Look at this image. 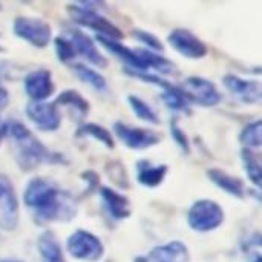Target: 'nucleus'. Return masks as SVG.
I'll use <instances>...</instances> for the list:
<instances>
[{"instance_id": "f257e3e1", "label": "nucleus", "mask_w": 262, "mask_h": 262, "mask_svg": "<svg viewBox=\"0 0 262 262\" xmlns=\"http://www.w3.org/2000/svg\"><path fill=\"white\" fill-rule=\"evenodd\" d=\"M23 201L41 223H64L77 212L74 198L43 178L28 183Z\"/></svg>"}, {"instance_id": "f03ea898", "label": "nucleus", "mask_w": 262, "mask_h": 262, "mask_svg": "<svg viewBox=\"0 0 262 262\" xmlns=\"http://www.w3.org/2000/svg\"><path fill=\"white\" fill-rule=\"evenodd\" d=\"M8 134L17 147V163L21 170H32L41 164H64L63 155L51 152L45 144H41L31 130L20 121L8 123Z\"/></svg>"}, {"instance_id": "7ed1b4c3", "label": "nucleus", "mask_w": 262, "mask_h": 262, "mask_svg": "<svg viewBox=\"0 0 262 262\" xmlns=\"http://www.w3.org/2000/svg\"><path fill=\"white\" fill-rule=\"evenodd\" d=\"M98 41L109 52L115 54L118 58H121L130 68H134L135 72H146L149 69H154V71H158L163 74H169L175 69V66L172 64L170 60H167L152 51L126 48L115 40H109V38H103V37H98Z\"/></svg>"}, {"instance_id": "20e7f679", "label": "nucleus", "mask_w": 262, "mask_h": 262, "mask_svg": "<svg viewBox=\"0 0 262 262\" xmlns=\"http://www.w3.org/2000/svg\"><path fill=\"white\" fill-rule=\"evenodd\" d=\"M68 11L75 23L97 31L98 34H101L100 37L115 41L123 38V32L120 31V28H117L112 21H109L106 17H103L92 8L86 5H68Z\"/></svg>"}, {"instance_id": "39448f33", "label": "nucleus", "mask_w": 262, "mask_h": 262, "mask_svg": "<svg viewBox=\"0 0 262 262\" xmlns=\"http://www.w3.org/2000/svg\"><path fill=\"white\" fill-rule=\"evenodd\" d=\"M189 226L196 232H210L218 229L224 221V212L221 206L210 200L196 201L187 215Z\"/></svg>"}, {"instance_id": "423d86ee", "label": "nucleus", "mask_w": 262, "mask_h": 262, "mask_svg": "<svg viewBox=\"0 0 262 262\" xmlns=\"http://www.w3.org/2000/svg\"><path fill=\"white\" fill-rule=\"evenodd\" d=\"M14 34L35 48H45L51 41V26L45 20L20 15L14 20Z\"/></svg>"}, {"instance_id": "0eeeda50", "label": "nucleus", "mask_w": 262, "mask_h": 262, "mask_svg": "<svg viewBox=\"0 0 262 262\" xmlns=\"http://www.w3.org/2000/svg\"><path fill=\"white\" fill-rule=\"evenodd\" d=\"M68 252L71 256H74L75 259L86 262H97L101 259L104 249L101 241L86 232V230H77L71 235V238L68 239Z\"/></svg>"}, {"instance_id": "6e6552de", "label": "nucleus", "mask_w": 262, "mask_h": 262, "mask_svg": "<svg viewBox=\"0 0 262 262\" xmlns=\"http://www.w3.org/2000/svg\"><path fill=\"white\" fill-rule=\"evenodd\" d=\"M18 223V201L11 180L0 173V229L14 230Z\"/></svg>"}, {"instance_id": "1a4fd4ad", "label": "nucleus", "mask_w": 262, "mask_h": 262, "mask_svg": "<svg viewBox=\"0 0 262 262\" xmlns=\"http://www.w3.org/2000/svg\"><path fill=\"white\" fill-rule=\"evenodd\" d=\"M181 89L189 98V101L198 103L201 106H216L221 101V94L216 86L201 77L186 78Z\"/></svg>"}, {"instance_id": "9d476101", "label": "nucleus", "mask_w": 262, "mask_h": 262, "mask_svg": "<svg viewBox=\"0 0 262 262\" xmlns=\"http://www.w3.org/2000/svg\"><path fill=\"white\" fill-rule=\"evenodd\" d=\"M170 46L187 58H203L207 54V46L193 32L187 29H173L167 37Z\"/></svg>"}, {"instance_id": "9b49d317", "label": "nucleus", "mask_w": 262, "mask_h": 262, "mask_svg": "<svg viewBox=\"0 0 262 262\" xmlns=\"http://www.w3.org/2000/svg\"><path fill=\"white\" fill-rule=\"evenodd\" d=\"M117 137L129 147L134 150H144L147 147H152L160 143V135L147 130V129H140V127H130L123 123H115L114 126Z\"/></svg>"}, {"instance_id": "f8f14e48", "label": "nucleus", "mask_w": 262, "mask_h": 262, "mask_svg": "<svg viewBox=\"0 0 262 262\" xmlns=\"http://www.w3.org/2000/svg\"><path fill=\"white\" fill-rule=\"evenodd\" d=\"M28 118L41 130L52 132L60 127L61 115L51 103H31L26 106Z\"/></svg>"}, {"instance_id": "ddd939ff", "label": "nucleus", "mask_w": 262, "mask_h": 262, "mask_svg": "<svg viewBox=\"0 0 262 262\" xmlns=\"http://www.w3.org/2000/svg\"><path fill=\"white\" fill-rule=\"evenodd\" d=\"M25 92L32 100V103H43L54 92V81L51 72L46 69H38L25 77Z\"/></svg>"}, {"instance_id": "4468645a", "label": "nucleus", "mask_w": 262, "mask_h": 262, "mask_svg": "<svg viewBox=\"0 0 262 262\" xmlns=\"http://www.w3.org/2000/svg\"><path fill=\"white\" fill-rule=\"evenodd\" d=\"M134 262H189V250L180 241L152 249L147 255L137 256Z\"/></svg>"}, {"instance_id": "2eb2a0df", "label": "nucleus", "mask_w": 262, "mask_h": 262, "mask_svg": "<svg viewBox=\"0 0 262 262\" xmlns=\"http://www.w3.org/2000/svg\"><path fill=\"white\" fill-rule=\"evenodd\" d=\"M66 38L72 45L75 55H78V54L83 55L95 66H100V68L106 66V58L100 54V51L97 49V46L94 45L91 37H88L84 32H81L78 29H68Z\"/></svg>"}, {"instance_id": "dca6fc26", "label": "nucleus", "mask_w": 262, "mask_h": 262, "mask_svg": "<svg viewBox=\"0 0 262 262\" xmlns=\"http://www.w3.org/2000/svg\"><path fill=\"white\" fill-rule=\"evenodd\" d=\"M226 88L239 100L246 103H259L261 101V83L239 78L236 75H226L223 78Z\"/></svg>"}, {"instance_id": "f3484780", "label": "nucleus", "mask_w": 262, "mask_h": 262, "mask_svg": "<svg viewBox=\"0 0 262 262\" xmlns=\"http://www.w3.org/2000/svg\"><path fill=\"white\" fill-rule=\"evenodd\" d=\"M100 193L106 210L111 213L114 220H124L130 215V203L126 196L120 195L118 192L109 187H101Z\"/></svg>"}, {"instance_id": "a211bd4d", "label": "nucleus", "mask_w": 262, "mask_h": 262, "mask_svg": "<svg viewBox=\"0 0 262 262\" xmlns=\"http://www.w3.org/2000/svg\"><path fill=\"white\" fill-rule=\"evenodd\" d=\"M167 166H152L147 160H141L137 164V180L144 187H158L166 178Z\"/></svg>"}, {"instance_id": "6ab92c4d", "label": "nucleus", "mask_w": 262, "mask_h": 262, "mask_svg": "<svg viewBox=\"0 0 262 262\" xmlns=\"http://www.w3.org/2000/svg\"><path fill=\"white\" fill-rule=\"evenodd\" d=\"M207 177L213 184H216L224 192H227V193H230V195H233L236 198L244 196V184H243V181L239 178L232 177L227 172L220 170V169H209Z\"/></svg>"}, {"instance_id": "aec40b11", "label": "nucleus", "mask_w": 262, "mask_h": 262, "mask_svg": "<svg viewBox=\"0 0 262 262\" xmlns=\"http://www.w3.org/2000/svg\"><path fill=\"white\" fill-rule=\"evenodd\" d=\"M37 249H38L41 259L45 262H66L63 258V252H61V247H60L57 238L51 232H45L38 236Z\"/></svg>"}, {"instance_id": "412c9836", "label": "nucleus", "mask_w": 262, "mask_h": 262, "mask_svg": "<svg viewBox=\"0 0 262 262\" xmlns=\"http://www.w3.org/2000/svg\"><path fill=\"white\" fill-rule=\"evenodd\" d=\"M163 89H164V94L161 97H163V101L167 104V107H170L172 111H177V112H187L189 111L190 101L181 88H177V86L167 83V86H164Z\"/></svg>"}, {"instance_id": "4be33fe9", "label": "nucleus", "mask_w": 262, "mask_h": 262, "mask_svg": "<svg viewBox=\"0 0 262 262\" xmlns=\"http://www.w3.org/2000/svg\"><path fill=\"white\" fill-rule=\"evenodd\" d=\"M57 104H64L72 107L80 117H86L89 112V103L83 98V95H80L77 91H64L58 95V98L55 100Z\"/></svg>"}, {"instance_id": "5701e85b", "label": "nucleus", "mask_w": 262, "mask_h": 262, "mask_svg": "<svg viewBox=\"0 0 262 262\" xmlns=\"http://www.w3.org/2000/svg\"><path fill=\"white\" fill-rule=\"evenodd\" d=\"M77 137H91L95 138L97 141L103 143L104 146H107L109 149H114V138L112 135L101 126L95 124V123H84L83 126H80L75 132Z\"/></svg>"}, {"instance_id": "b1692460", "label": "nucleus", "mask_w": 262, "mask_h": 262, "mask_svg": "<svg viewBox=\"0 0 262 262\" xmlns=\"http://www.w3.org/2000/svg\"><path fill=\"white\" fill-rule=\"evenodd\" d=\"M72 69H74L75 75L80 80H83L84 83L91 84L94 89H97V91L106 89V80H104V77L101 74L95 72L94 69H91L89 66H86L83 63H77V64L72 66Z\"/></svg>"}, {"instance_id": "393cba45", "label": "nucleus", "mask_w": 262, "mask_h": 262, "mask_svg": "<svg viewBox=\"0 0 262 262\" xmlns=\"http://www.w3.org/2000/svg\"><path fill=\"white\" fill-rule=\"evenodd\" d=\"M239 141L243 146H246L244 149H249V150L259 149L261 147V120H256L247 124L241 130Z\"/></svg>"}, {"instance_id": "a878e982", "label": "nucleus", "mask_w": 262, "mask_h": 262, "mask_svg": "<svg viewBox=\"0 0 262 262\" xmlns=\"http://www.w3.org/2000/svg\"><path fill=\"white\" fill-rule=\"evenodd\" d=\"M241 155H243L244 169H246L249 178L253 181V184L256 187H261V161H259V157L253 150H249V149H243Z\"/></svg>"}, {"instance_id": "bb28decb", "label": "nucleus", "mask_w": 262, "mask_h": 262, "mask_svg": "<svg viewBox=\"0 0 262 262\" xmlns=\"http://www.w3.org/2000/svg\"><path fill=\"white\" fill-rule=\"evenodd\" d=\"M129 104H130L134 114L140 120H144V121H149V123H154V124H160V118H158L157 112L144 100H141L140 97L129 95Z\"/></svg>"}, {"instance_id": "cd10ccee", "label": "nucleus", "mask_w": 262, "mask_h": 262, "mask_svg": "<svg viewBox=\"0 0 262 262\" xmlns=\"http://www.w3.org/2000/svg\"><path fill=\"white\" fill-rule=\"evenodd\" d=\"M55 51H57V57L66 63V61H71L72 58H75V51L72 48V45L69 43V40L64 37H57L55 38Z\"/></svg>"}, {"instance_id": "c85d7f7f", "label": "nucleus", "mask_w": 262, "mask_h": 262, "mask_svg": "<svg viewBox=\"0 0 262 262\" xmlns=\"http://www.w3.org/2000/svg\"><path fill=\"white\" fill-rule=\"evenodd\" d=\"M134 35L140 40V41H143L147 48H150V49H157V51H160V49H163V45H161V41L154 35V34H150V32H146V31H140V29H135L134 31Z\"/></svg>"}, {"instance_id": "c756f323", "label": "nucleus", "mask_w": 262, "mask_h": 262, "mask_svg": "<svg viewBox=\"0 0 262 262\" xmlns=\"http://www.w3.org/2000/svg\"><path fill=\"white\" fill-rule=\"evenodd\" d=\"M170 130H172V135H173V140L180 144V147L184 150V152H187L189 150V141H187V137H186V134L175 124V123H172V126H170Z\"/></svg>"}, {"instance_id": "7c9ffc66", "label": "nucleus", "mask_w": 262, "mask_h": 262, "mask_svg": "<svg viewBox=\"0 0 262 262\" xmlns=\"http://www.w3.org/2000/svg\"><path fill=\"white\" fill-rule=\"evenodd\" d=\"M8 103H9V94L5 88L0 86V112L8 106Z\"/></svg>"}, {"instance_id": "2f4dec72", "label": "nucleus", "mask_w": 262, "mask_h": 262, "mask_svg": "<svg viewBox=\"0 0 262 262\" xmlns=\"http://www.w3.org/2000/svg\"><path fill=\"white\" fill-rule=\"evenodd\" d=\"M6 134H8V123L6 121H0V143L5 138Z\"/></svg>"}, {"instance_id": "473e14b6", "label": "nucleus", "mask_w": 262, "mask_h": 262, "mask_svg": "<svg viewBox=\"0 0 262 262\" xmlns=\"http://www.w3.org/2000/svg\"><path fill=\"white\" fill-rule=\"evenodd\" d=\"M252 262H261V256H259V255H256V256L253 258V261Z\"/></svg>"}, {"instance_id": "72a5a7b5", "label": "nucleus", "mask_w": 262, "mask_h": 262, "mask_svg": "<svg viewBox=\"0 0 262 262\" xmlns=\"http://www.w3.org/2000/svg\"><path fill=\"white\" fill-rule=\"evenodd\" d=\"M8 262H20V261H8Z\"/></svg>"}, {"instance_id": "f704fd0d", "label": "nucleus", "mask_w": 262, "mask_h": 262, "mask_svg": "<svg viewBox=\"0 0 262 262\" xmlns=\"http://www.w3.org/2000/svg\"><path fill=\"white\" fill-rule=\"evenodd\" d=\"M0 8H2V6H0Z\"/></svg>"}]
</instances>
